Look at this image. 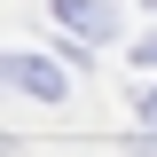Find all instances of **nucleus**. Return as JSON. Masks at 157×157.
<instances>
[{
	"instance_id": "20e7f679",
	"label": "nucleus",
	"mask_w": 157,
	"mask_h": 157,
	"mask_svg": "<svg viewBox=\"0 0 157 157\" xmlns=\"http://www.w3.org/2000/svg\"><path fill=\"white\" fill-rule=\"evenodd\" d=\"M141 63H157V32H149V39H141Z\"/></svg>"
},
{
	"instance_id": "f257e3e1",
	"label": "nucleus",
	"mask_w": 157,
	"mask_h": 157,
	"mask_svg": "<svg viewBox=\"0 0 157 157\" xmlns=\"http://www.w3.org/2000/svg\"><path fill=\"white\" fill-rule=\"evenodd\" d=\"M55 24L78 39H118V8L110 0H55Z\"/></svg>"
},
{
	"instance_id": "f03ea898",
	"label": "nucleus",
	"mask_w": 157,
	"mask_h": 157,
	"mask_svg": "<svg viewBox=\"0 0 157 157\" xmlns=\"http://www.w3.org/2000/svg\"><path fill=\"white\" fill-rule=\"evenodd\" d=\"M8 78H16L24 94H39V102H55V94H63V71H55L47 55H8Z\"/></svg>"
},
{
	"instance_id": "7ed1b4c3",
	"label": "nucleus",
	"mask_w": 157,
	"mask_h": 157,
	"mask_svg": "<svg viewBox=\"0 0 157 157\" xmlns=\"http://www.w3.org/2000/svg\"><path fill=\"white\" fill-rule=\"evenodd\" d=\"M141 118H149V126H157V86H141Z\"/></svg>"
},
{
	"instance_id": "39448f33",
	"label": "nucleus",
	"mask_w": 157,
	"mask_h": 157,
	"mask_svg": "<svg viewBox=\"0 0 157 157\" xmlns=\"http://www.w3.org/2000/svg\"><path fill=\"white\" fill-rule=\"evenodd\" d=\"M149 8H157V0H149Z\"/></svg>"
}]
</instances>
